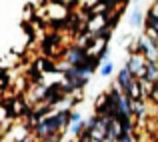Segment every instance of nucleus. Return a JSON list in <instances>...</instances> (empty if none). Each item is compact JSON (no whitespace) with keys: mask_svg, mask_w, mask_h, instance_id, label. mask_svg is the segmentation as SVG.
Segmentation results:
<instances>
[{"mask_svg":"<svg viewBox=\"0 0 158 142\" xmlns=\"http://www.w3.org/2000/svg\"><path fill=\"white\" fill-rule=\"evenodd\" d=\"M70 124V112L68 110H58L56 114L52 116H46V118H40L38 122L34 124V132L40 136V138H48V140H54L58 138V132H62L64 128H68Z\"/></svg>","mask_w":158,"mask_h":142,"instance_id":"1","label":"nucleus"},{"mask_svg":"<svg viewBox=\"0 0 158 142\" xmlns=\"http://www.w3.org/2000/svg\"><path fill=\"white\" fill-rule=\"evenodd\" d=\"M136 2H138V0H136Z\"/></svg>","mask_w":158,"mask_h":142,"instance_id":"10","label":"nucleus"},{"mask_svg":"<svg viewBox=\"0 0 158 142\" xmlns=\"http://www.w3.org/2000/svg\"><path fill=\"white\" fill-rule=\"evenodd\" d=\"M112 70H114V62H112V60H106L104 64H102V68H100V76L102 78H108L112 74Z\"/></svg>","mask_w":158,"mask_h":142,"instance_id":"8","label":"nucleus"},{"mask_svg":"<svg viewBox=\"0 0 158 142\" xmlns=\"http://www.w3.org/2000/svg\"><path fill=\"white\" fill-rule=\"evenodd\" d=\"M158 36H150L146 32V34H142L138 38V50L136 52L144 54V56L148 58V60H158Z\"/></svg>","mask_w":158,"mask_h":142,"instance_id":"2","label":"nucleus"},{"mask_svg":"<svg viewBox=\"0 0 158 142\" xmlns=\"http://www.w3.org/2000/svg\"><path fill=\"white\" fill-rule=\"evenodd\" d=\"M136 80V76L132 74V70L128 68L126 64L122 66V68L118 70V76H116V82H118V86L124 90V92H128V88H130V84Z\"/></svg>","mask_w":158,"mask_h":142,"instance_id":"4","label":"nucleus"},{"mask_svg":"<svg viewBox=\"0 0 158 142\" xmlns=\"http://www.w3.org/2000/svg\"><path fill=\"white\" fill-rule=\"evenodd\" d=\"M142 18H144V16H142V10H140L138 6H134V8H132V12H130V18H128V22H130L132 28H138L140 24H142Z\"/></svg>","mask_w":158,"mask_h":142,"instance_id":"7","label":"nucleus"},{"mask_svg":"<svg viewBox=\"0 0 158 142\" xmlns=\"http://www.w3.org/2000/svg\"><path fill=\"white\" fill-rule=\"evenodd\" d=\"M132 38H134V36H132V34H122V36H120V40H118V46H124V44H130L132 42Z\"/></svg>","mask_w":158,"mask_h":142,"instance_id":"9","label":"nucleus"},{"mask_svg":"<svg viewBox=\"0 0 158 142\" xmlns=\"http://www.w3.org/2000/svg\"><path fill=\"white\" fill-rule=\"evenodd\" d=\"M84 128H86V120L82 118V116L78 114V112H70V124H68L70 134L80 136L82 132H84Z\"/></svg>","mask_w":158,"mask_h":142,"instance_id":"5","label":"nucleus"},{"mask_svg":"<svg viewBox=\"0 0 158 142\" xmlns=\"http://www.w3.org/2000/svg\"><path fill=\"white\" fill-rule=\"evenodd\" d=\"M64 58H66V64L68 66H80V64L86 62V54H84L82 48H70L68 52L64 54Z\"/></svg>","mask_w":158,"mask_h":142,"instance_id":"6","label":"nucleus"},{"mask_svg":"<svg viewBox=\"0 0 158 142\" xmlns=\"http://www.w3.org/2000/svg\"><path fill=\"white\" fill-rule=\"evenodd\" d=\"M146 62H148V58L144 56V54L134 52V54H130V56H128L126 66L132 70V74H134L136 78H142L144 76V70H146Z\"/></svg>","mask_w":158,"mask_h":142,"instance_id":"3","label":"nucleus"}]
</instances>
